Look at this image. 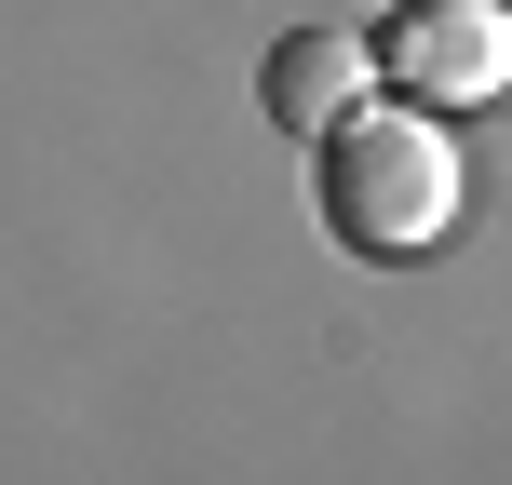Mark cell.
I'll return each mask as SVG.
<instances>
[{"label":"cell","instance_id":"1","mask_svg":"<svg viewBox=\"0 0 512 485\" xmlns=\"http://www.w3.org/2000/svg\"><path fill=\"white\" fill-rule=\"evenodd\" d=\"M310 189H324V230L351 256L405 270L459 230V135L432 108H351L337 135H310Z\"/></svg>","mask_w":512,"mask_h":485},{"label":"cell","instance_id":"2","mask_svg":"<svg viewBox=\"0 0 512 485\" xmlns=\"http://www.w3.org/2000/svg\"><path fill=\"white\" fill-rule=\"evenodd\" d=\"M378 81L405 108H499V81H512V0H405V14L378 27Z\"/></svg>","mask_w":512,"mask_h":485},{"label":"cell","instance_id":"3","mask_svg":"<svg viewBox=\"0 0 512 485\" xmlns=\"http://www.w3.org/2000/svg\"><path fill=\"white\" fill-rule=\"evenodd\" d=\"M364 81H378V54H364L351 27H283L270 68H256V108H270L283 135H337L364 108Z\"/></svg>","mask_w":512,"mask_h":485}]
</instances>
